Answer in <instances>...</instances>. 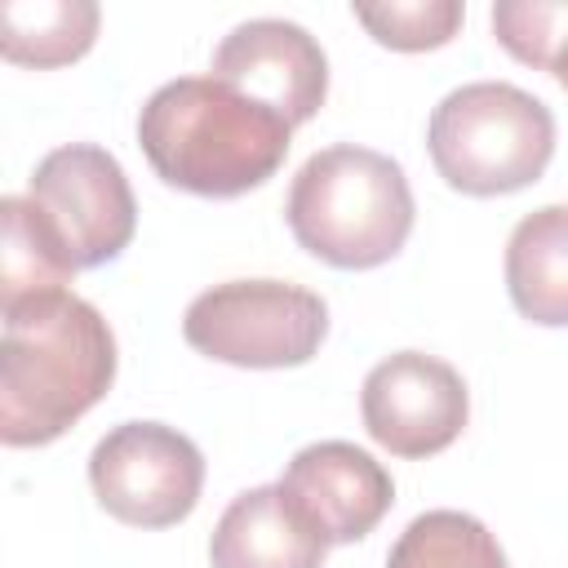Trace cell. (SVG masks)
Here are the masks:
<instances>
[{
	"mask_svg": "<svg viewBox=\"0 0 568 568\" xmlns=\"http://www.w3.org/2000/svg\"><path fill=\"white\" fill-rule=\"evenodd\" d=\"M115 382L111 324L84 297L58 288L4 311L0 439L40 448L71 430Z\"/></svg>",
	"mask_w": 568,
	"mask_h": 568,
	"instance_id": "6da1fadb",
	"label": "cell"
},
{
	"mask_svg": "<svg viewBox=\"0 0 568 568\" xmlns=\"http://www.w3.org/2000/svg\"><path fill=\"white\" fill-rule=\"evenodd\" d=\"M288 133L293 124L213 75L160 84L138 115V142L151 169L169 186L209 200H231L275 178Z\"/></svg>",
	"mask_w": 568,
	"mask_h": 568,
	"instance_id": "7a4b0ae2",
	"label": "cell"
},
{
	"mask_svg": "<svg viewBox=\"0 0 568 568\" xmlns=\"http://www.w3.org/2000/svg\"><path fill=\"white\" fill-rule=\"evenodd\" d=\"M293 240L342 271H368L390 262L413 231V191L404 169L368 146L315 151L284 200Z\"/></svg>",
	"mask_w": 568,
	"mask_h": 568,
	"instance_id": "3957f363",
	"label": "cell"
},
{
	"mask_svg": "<svg viewBox=\"0 0 568 568\" xmlns=\"http://www.w3.org/2000/svg\"><path fill=\"white\" fill-rule=\"evenodd\" d=\"M439 178L462 195H510L532 186L555 155V115L519 84L479 80L453 89L426 129Z\"/></svg>",
	"mask_w": 568,
	"mask_h": 568,
	"instance_id": "277c9868",
	"label": "cell"
},
{
	"mask_svg": "<svg viewBox=\"0 0 568 568\" xmlns=\"http://www.w3.org/2000/svg\"><path fill=\"white\" fill-rule=\"evenodd\" d=\"M324 333V297L284 280L213 284L182 315L186 346L235 368H297L320 351Z\"/></svg>",
	"mask_w": 568,
	"mask_h": 568,
	"instance_id": "5b68a950",
	"label": "cell"
},
{
	"mask_svg": "<svg viewBox=\"0 0 568 568\" xmlns=\"http://www.w3.org/2000/svg\"><path fill=\"white\" fill-rule=\"evenodd\" d=\"M40 222L67 253L71 271L102 266L120 257L138 231V204L120 160L93 142H71L49 151L27 186Z\"/></svg>",
	"mask_w": 568,
	"mask_h": 568,
	"instance_id": "8992f818",
	"label": "cell"
},
{
	"mask_svg": "<svg viewBox=\"0 0 568 568\" xmlns=\"http://www.w3.org/2000/svg\"><path fill=\"white\" fill-rule=\"evenodd\" d=\"M98 506L129 528L182 524L204 488L200 448L164 422H120L89 453Z\"/></svg>",
	"mask_w": 568,
	"mask_h": 568,
	"instance_id": "52a82bcc",
	"label": "cell"
},
{
	"mask_svg": "<svg viewBox=\"0 0 568 568\" xmlns=\"http://www.w3.org/2000/svg\"><path fill=\"white\" fill-rule=\"evenodd\" d=\"M359 413L364 430L386 453L435 457L466 430L470 395L453 364L422 351H399L364 377Z\"/></svg>",
	"mask_w": 568,
	"mask_h": 568,
	"instance_id": "ba28073f",
	"label": "cell"
},
{
	"mask_svg": "<svg viewBox=\"0 0 568 568\" xmlns=\"http://www.w3.org/2000/svg\"><path fill=\"white\" fill-rule=\"evenodd\" d=\"M213 80L275 111L284 124H306L328 93V58L320 40L284 18L240 22L213 53Z\"/></svg>",
	"mask_w": 568,
	"mask_h": 568,
	"instance_id": "9c48e42d",
	"label": "cell"
},
{
	"mask_svg": "<svg viewBox=\"0 0 568 568\" xmlns=\"http://www.w3.org/2000/svg\"><path fill=\"white\" fill-rule=\"evenodd\" d=\"M280 488L315 524V532L328 546L368 537L395 501V484H390L386 466L346 439L306 444L288 462Z\"/></svg>",
	"mask_w": 568,
	"mask_h": 568,
	"instance_id": "30bf717a",
	"label": "cell"
},
{
	"mask_svg": "<svg viewBox=\"0 0 568 568\" xmlns=\"http://www.w3.org/2000/svg\"><path fill=\"white\" fill-rule=\"evenodd\" d=\"M324 555L328 541L280 484L240 493L209 537L213 568H324Z\"/></svg>",
	"mask_w": 568,
	"mask_h": 568,
	"instance_id": "8fae6325",
	"label": "cell"
},
{
	"mask_svg": "<svg viewBox=\"0 0 568 568\" xmlns=\"http://www.w3.org/2000/svg\"><path fill=\"white\" fill-rule=\"evenodd\" d=\"M506 288L524 320L541 328L568 324V204H546L510 231Z\"/></svg>",
	"mask_w": 568,
	"mask_h": 568,
	"instance_id": "7c38bea8",
	"label": "cell"
},
{
	"mask_svg": "<svg viewBox=\"0 0 568 568\" xmlns=\"http://www.w3.org/2000/svg\"><path fill=\"white\" fill-rule=\"evenodd\" d=\"M98 18L93 0H4L0 53L18 67H67L89 53Z\"/></svg>",
	"mask_w": 568,
	"mask_h": 568,
	"instance_id": "4fadbf2b",
	"label": "cell"
},
{
	"mask_svg": "<svg viewBox=\"0 0 568 568\" xmlns=\"http://www.w3.org/2000/svg\"><path fill=\"white\" fill-rule=\"evenodd\" d=\"M0 226H4V248H0V311L22 306L31 297L67 288L75 275L49 226L40 222L36 204L27 195H4L0 200Z\"/></svg>",
	"mask_w": 568,
	"mask_h": 568,
	"instance_id": "5bb4252c",
	"label": "cell"
},
{
	"mask_svg": "<svg viewBox=\"0 0 568 568\" xmlns=\"http://www.w3.org/2000/svg\"><path fill=\"white\" fill-rule=\"evenodd\" d=\"M386 568H510L497 537L462 510L417 515L386 555Z\"/></svg>",
	"mask_w": 568,
	"mask_h": 568,
	"instance_id": "9a60e30c",
	"label": "cell"
},
{
	"mask_svg": "<svg viewBox=\"0 0 568 568\" xmlns=\"http://www.w3.org/2000/svg\"><path fill=\"white\" fill-rule=\"evenodd\" d=\"M355 18L368 36L399 53L439 49L457 36L466 9L457 0H390V4H355Z\"/></svg>",
	"mask_w": 568,
	"mask_h": 568,
	"instance_id": "2e32d148",
	"label": "cell"
},
{
	"mask_svg": "<svg viewBox=\"0 0 568 568\" xmlns=\"http://www.w3.org/2000/svg\"><path fill=\"white\" fill-rule=\"evenodd\" d=\"M493 31L510 58L555 71L568 44V0H501L493 4Z\"/></svg>",
	"mask_w": 568,
	"mask_h": 568,
	"instance_id": "e0dca14e",
	"label": "cell"
},
{
	"mask_svg": "<svg viewBox=\"0 0 568 568\" xmlns=\"http://www.w3.org/2000/svg\"><path fill=\"white\" fill-rule=\"evenodd\" d=\"M550 75H555V80L568 89V44H564V53H559V62H555V71H550Z\"/></svg>",
	"mask_w": 568,
	"mask_h": 568,
	"instance_id": "ac0fdd59",
	"label": "cell"
}]
</instances>
